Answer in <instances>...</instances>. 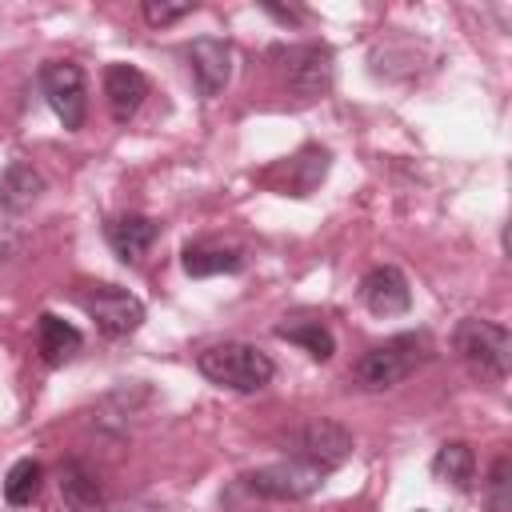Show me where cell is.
<instances>
[{"label": "cell", "instance_id": "7a4b0ae2", "mask_svg": "<svg viewBox=\"0 0 512 512\" xmlns=\"http://www.w3.org/2000/svg\"><path fill=\"white\" fill-rule=\"evenodd\" d=\"M424 356H428V340L420 332H400V336L368 348L352 364V384H360L364 392L396 388L404 376L416 372V364H424Z\"/></svg>", "mask_w": 512, "mask_h": 512}, {"label": "cell", "instance_id": "603a6c76", "mask_svg": "<svg viewBox=\"0 0 512 512\" xmlns=\"http://www.w3.org/2000/svg\"><path fill=\"white\" fill-rule=\"evenodd\" d=\"M420 512H424V508H420Z\"/></svg>", "mask_w": 512, "mask_h": 512}, {"label": "cell", "instance_id": "6da1fadb", "mask_svg": "<svg viewBox=\"0 0 512 512\" xmlns=\"http://www.w3.org/2000/svg\"><path fill=\"white\" fill-rule=\"evenodd\" d=\"M196 368L204 380L220 384V388H232V392H260L272 376H276V364L268 360V352H260L256 344L248 340H220V344H208L200 356H196Z\"/></svg>", "mask_w": 512, "mask_h": 512}, {"label": "cell", "instance_id": "30bf717a", "mask_svg": "<svg viewBox=\"0 0 512 512\" xmlns=\"http://www.w3.org/2000/svg\"><path fill=\"white\" fill-rule=\"evenodd\" d=\"M188 68L200 96H216L232 76V44L220 36H196L188 44Z\"/></svg>", "mask_w": 512, "mask_h": 512}, {"label": "cell", "instance_id": "3957f363", "mask_svg": "<svg viewBox=\"0 0 512 512\" xmlns=\"http://www.w3.org/2000/svg\"><path fill=\"white\" fill-rule=\"evenodd\" d=\"M452 348L456 356L488 384H500L508 376V360H512V336L504 324H492V320H480V316H468L456 324L452 332Z\"/></svg>", "mask_w": 512, "mask_h": 512}, {"label": "cell", "instance_id": "9c48e42d", "mask_svg": "<svg viewBox=\"0 0 512 512\" xmlns=\"http://www.w3.org/2000/svg\"><path fill=\"white\" fill-rule=\"evenodd\" d=\"M360 300L372 316H400L412 308V288H408V276L396 268V264H376L364 272L360 280Z\"/></svg>", "mask_w": 512, "mask_h": 512}, {"label": "cell", "instance_id": "52a82bcc", "mask_svg": "<svg viewBox=\"0 0 512 512\" xmlns=\"http://www.w3.org/2000/svg\"><path fill=\"white\" fill-rule=\"evenodd\" d=\"M40 92L48 100V108L60 116V124L68 132H76L88 116V84H84V72L80 64L72 60H48L40 68Z\"/></svg>", "mask_w": 512, "mask_h": 512}, {"label": "cell", "instance_id": "8992f818", "mask_svg": "<svg viewBox=\"0 0 512 512\" xmlns=\"http://www.w3.org/2000/svg\"><path fill=\"white\" fill-rule=\"evenodd\" d=\"M76 304L88 312V320H96V328L104 336H128L144 324V300L116 288V284H92L84 292H76Z\"/></svg>", "mask_w": 512, "mask_h": 512}, {"label": "cell", "instance_id": "7402d4cb", "mask_svg": "<svg viewBox=\"0 0 512 512\" xmlns=\"http://www.w3.org/2000/svg\"><path fill=\"white\" fill-rule=\"evenodd\" d=\"M12 512H24V508H12Z\"/></svg>", "mask_w": 512, "mask_h": 512}, {"label": "cell", "instance_id": "8fae6325", "mask_svg": "<svg viewBox=\"0 0 512 512\" xmlns=\"http://www.w3.org/2000/svg\"><path fill=\"white\" fill-rule=\"evenodd\" d=\"M104 96H108V108H112V120L116 124H128L144 96H148V76L132 64H108L104 68Z\"/></svg>", "mask_w": 512, "mask_h": 512}, {"label": "cell", "instance_id": "5bb4252c", "mask_svg": "<svg viewBox=\"0 0 512 512\" xmlns=\"http://www.w3.org/2000/svg\"><path fill=\"white\" fill-rule=\"evenodd\" d=\"M36 340H40V360H44L48 368L68 364V360L84 348L80 328L68 324V320H60L56 312H44V316H40V324H36Z\"/></svg>", "mask_w": 512, "mask_h": 512}, {"label": "cell", "instance_id": "277c9868", "mask_svg": "<svg viewBox=\"0 0 512 512\" xmlns=\"http://www.w3.org/2000/svg\"><path fill=\"white\" fill-rule=\"evenodd\" d=\"M272 56L280 60V80L292 96L316 100L332 88V48L328 44H288V48H272Z\"/></svg>", "mask_w": 512, "mask_h": 512}, {"label": "cell", "instance_id": "ba28073f", "mask_svg": "<svg viewBox=\"0 0 512 512\" xmlns=\"http://www.w3.org/2000/svg\"><path fill=\"white\" fill-rule=\"evenodd\" d=\"M244 484L256 492V496H264V500H304V496H312L320 484H324V476L316 472V468H308V464H300V460H280V464H264V468H252L248 476H244Z\"/></svg>", "mask_w": 512, "mask_h": 512}, {"label": "cell", "instance_id": "4fadbf2b", "mask_svg": "<svg viewBox=\"0 0 512 512\" xmlns=\"http://www.w3.org/2000/svg\"><path fill=\"white\" fill-rule=\"evenodd\" d=\"M40 192H44V176H40L32 164L12 160V164L0 172V212L20 216V212H28V208L40 200Z\"/></svg>", "mask_w": 512, "mask_h": 512}, {"label": "cell", "instance_id": "5b68a950", "mask_svg": "<svg viewBox=\"0 0 512 512\" xmlns=\"http://www.w3.org/2000/svg\"><path fill=\"white\" fill-rule=\"evenodd\" d=\"M352 448H356L352 444V432L344 424L328 420V416H316V420H308V424H300L292 432V460L316 468L320 476L336 472L352 456Z\"/></svg>", "mask_w": 512, "mask_h": 512}, {"label": "cell", "instance_id": "44dd1931", "mask_svg": "<svg viewBox=\"0 0 512 512\" xmlns=\"http://www.w3.org/2000/svg\"><path fill=\"white\" fill-rule=\"evenodd\" d=\"M192 8H196V4H164V0H148L140 12H144V20H148L152 28H164V24H176V20H184Z\"/></svg>", "mask_w": 512, "mask_h": 512}, {"label": "cell", "instance_id": "7c38bea8", "mask_svg": "<svg viewBox=\"0 0 512 512\" xmlns=\"http://www.w3.org/2000/svg\"><path fill=\"white\" fill-rule=\"evenodd\" d=\"M156 236H160V224H156L152 216H140V212L116 216V220L104 224V240H108V248H112L124 264H136V260L152 248Z\"/></svg>", "mask_w": 512, "mask_h": 512}, {"label": "cell", "instance_id": "d6986e66", "mask_svg": "<svg viewBox=\"0 0 512 512\" xmlns=\"http://www.w3.org/2000/svg\"><path fill=\"white\" fill-rule=\"evenodd\" d=\"M40 484H44V464L32 460V456H24V460H16V464L8 468V476H4V500H8L12 508H28V504L40 496Z\"/></svg>", "mask_w": 512, "mask_h": 512}, {"label": "cell", "instance_id": "9a60e30c", "mask_svg": "<svg viewBox=\"0 0 512 512\" xmlns=\"http://www.w3.org/2000/svg\"><path fill=\"white\" fill-rule=\"evenodd\" d=\"M60 500L68 512H108L104 488L96 484V476L80 460L60 464Z\"/></svg>", "mask_w": 512, "mask_h": 512}, {"label": "cell", "instance_id": "ac0fdd59", "mask_svg": "<svg viewBox=\"0 0 512 512\" xmlns=\"http://www.w3.org/2000/svg\"><path fill=\"white\" fill-rule=\"evenodd\" d=\"M432 476L452 484V488H468L472 476H476V456L464 440H452V444H440L436 456H432Z\"/></svg>", "mask_w": 512, "mask_h": 512}, {"label": "cell", "instance_id": "e0dca14e", "mask_svg": "<svg viewBox=\"0 0 512 512\" xmlns=\"http://www.w3.org/2000/svg\"><path fill=\"white\" fill-rule=\"evenodd\" d=\"M244 252L240 248H216V244H188L184 248V272L188 276H220V272H240Z\"/></svg>", "mask_w": 512, "mask_h": 512}, {"label": "cell", "instance_id": "ffe728a7", "mask_svg": "<svg viewBox=\"0 0 512 512\" xmlns=\"http://www.w3.org/2000/svg\"><path fill=\"white\" fill-rule=\"evenodd\" d=\"M488 512H508V456H500L488 472Z\"/></svg>", "mask_w": 512, "mask_h": 512}, {"label": "cell", "instance_id": "2e32d148", "mask_svg": "<svg viewBox=\"0 0 512 512\" xmlns=\"http://www.w3.org/2000/svg\"><path fill=\"white\" fill-rule=\"evenodd\" d=\"M276 336L288 340V344H300L312 360H328V356L336 352V336H332L328 324L316 320V316H288V320L276 324Z\"/></svg>", "mask_w": 512, "mask_h": 512}]
</instances>
